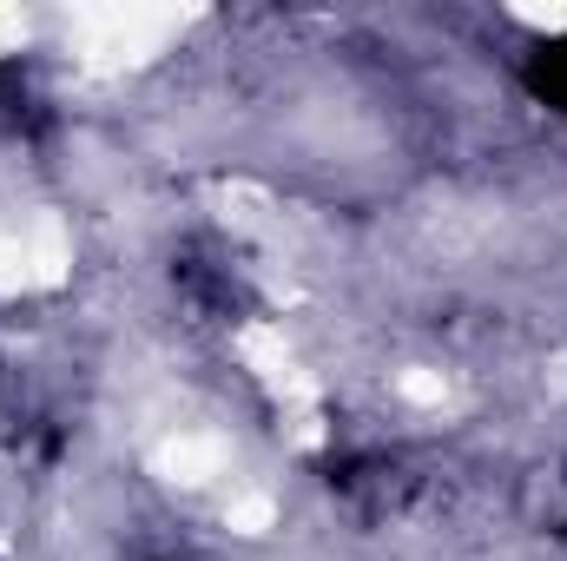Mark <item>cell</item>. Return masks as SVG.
I'll list each match as a JSON object with an SVG mask.
<instances>
[{
	"label": "cell",
	"instance_id": "6da1fadb",
	"mask_svg": "<svg viewBox=\"0 0 567 561\" xmlns=\"http://www.w3.org/2000/svg\"><path fill=\"white\" fill-rule=\"evenodd\" d=\"M508 80L515 93L548 113L555 126H567V33H548V40H528L515 60H508Z\"/></svg>",
	"mask_w": 567,
	"mask_h": 561
}]
</instances>
